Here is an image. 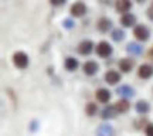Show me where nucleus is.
Wrapping results in <instances>:
<instances>
[{
    "label": "nucleus",
    "mask_w": 153,
    "mask_h": 136,
    "mask_svg": "<svg viewBox=\"0 0 153 136\" xmlns=\"http://www.w3.org/2000/svg\"><path fill=\"white\" fill-rule=\"evenodd\" d=\"M28 55L24 53V51H16L14 54H13V64L16 68L19 70H26L28 67Z\"/></svg>",
    "instance_id": "nucleus-1"
},
{
    "label": "nucleus",
    "mask_w": 153,
    "mask_h": 136,
    "mask_svg": "<svg viewBox=\"0 0 153 136\" xmlns=\"http://www.w3.org/2000/svg\"><path fill=\"white\" fill-rule=\"evenodd\" d=\"M111 37H112L114 41L120 43L122 40H125L126 34H125V31H123L122 28H114V30H112V33H111Z\"/></svg>",
    "instance_id": "nucleus-21"
},
{
    "label": "nucleus",
    "mask_w": 153,
    "mask_h": 136,
    "mask_svg": "<svg viewBox=\"0 0 153 136\" xmlns=\"http://www.w3.org/2000/svg\"><path fill=\"white\" fill-rule=\"evenodd\" d=\"M120 24H122L123 27H133V26L136 24V16L132 14V13L122 14V17H120Z\"/></svg>",
    "instance_id": "nucleus-14"
},
{
    "label": "nucleus",
    "mask_w": 153,
    "mask_h": 136,
    "mask_svg": "<svg viewBox=\"0 0 153 136\" xmlns=\"http://www.w3.org/2000/svg\"><path fill=\"white\" fill-rule=\"evenodd\" d=\"M70 13H71L72 17H82L87 13V6H85L84 1H75V3L71 6Z\"/></svg>",
    "instance_id": "nucleus-4"
},
{
    "label": "nucleus",
    "mask_w": 153,
    "mask_h": 136,
    "mask_svg": "<svg viewBox=\"0 0 153 136\" xmlns=\"http://www.w3.org/2000/svg\"><path fill=\"white\" fill-rule=\"evenodd\" d=\"M97 28H98L101 33H108L111 28H112V20L108 17H101L97 23Z\"/></svg>",
    "instance_id": "nucleus-12"
},
{
    "label": "nucleus",
    "mask_w": 153,
    "mask_h": 136,
    "mask_svg": "<svg viewBox=\"0 0 153 136\" xmlns=\"http://www.w3.org/2000/svg\"><path fill=\"white\" fill-rule=\"evenodd\" d=\"M74 26H75V22L72 19H64V22H62V27L64 28L71 30V28H74Z\"/></svg>",
    "instance_id": "nucleus-23"
},
{
    "label": "nucleus",
    "mask_w": 153,
    "mask_h": 136,
    "mask_svg": "<svg viewBox=\"0 0 153 136\" xmlns=\"http://www.w3.org/2000/svg\"><path fill=\"white\" fill-rule=\"evenodd\" d=\"M116 94L118 95H120L122 98H132V97H135V89L131 87V85H120V87L116 88Z\"/></svg>",
    "instance_id": "nucleus-10"
},
{
    "label": "nucleus",
    "mask_w": 153,
    "mask_h": 136,
    "mask_svg": "<svg viewBox=\"0 0 153 136\" xmlns=\"http://www.w3.org/2000/svg\"><path fill=\"white\" fill-rule=\"evenodd\" d=\"M115 9L118 13H129L132 9V1L131 0H116L115 1Z\"/></svg>",
    "instance_id": "nucleus-11"
},
{
    "label": "nucleus",
    "mask_w": 153,
    "mask_h": 136,
    "mask_svg": "<svg viewBox=\"0 0 153 136\" xmlns=\"http://www.w3.org/2000/svg\"><path fill=\"white\" fill-rule=\"evenodd\" d=\"M145 133H146V136H153V123H148L146 125Z\"/></svg>",
    "instance_id": "nucleus-25"
},
{
    "label": "nucleus",
    "mask_w": 153,
    "mask_h": 136,
    "mask_svg": "<svg viewBox=\"0 0 153 136\" xmlns=\"http://www.w3.org/2000/svg\"><path fill=\"white\" fill-rule=\"evenodd\" d=\"M119 114L116 108H115V105H106L102 111H101V118L104 120H109V119H114L116 118V115Z\"/></svg>",
    "instance_id": "nucleus-6"
},
{
    "label": "nucleus",
    "mask_w": 153,
    "mask_h": 136,
    "mask_svg": "<svg viewBox=\"0 0 153 136\" xmlns=\"http://www.w3.org/2000/svg\"><path fill=\"white\" fill-rule=\"evenodd\" d=\"M135 109L139 115H146L150 112V103L145 99H139L136 103H135Z\"/></svg>",
    "instance_id": "nucleus-13"
},
{
    "label": "nucleus",
    "mask_w": 153,
    "mask_h": 136,
    "mask_svg": "<svg viewBox=\"0 0 153 136\" xmlns=\"http://www.w3.org/2000/svg\"><path fill=\"white\" fill-rule=\"evenodd\" d=\"M82 70H84V74H85V75L92 77V75H95V74L99 71V65H98V62L89 60V61H85V62H84Z\"/></svg>",
    "instance_id": "nucleus-5"
},
{
    "label": "nucleus",
    "mask_w": 153,
    "mask_h": 136,
    "mask_svg": "<svg viewBox=\"0 0 153 136\" xmlns=\"http://www.w3.org/2000/svg\"><path fill=\"white\" fill-rule=\"evenodd\" d=\"M118 65H119V70L122 72H131L133 70V67H135V61L132 58H122L118 62Z\"/></svg>",
    "instance_id": "nucleus-16"
},
{
    "label": "nucleus",
    "mask_w": 153,
    "mask_h": 136,
    "mask_svg": "<svg viewBox=\"0 0 153 136\" xmlns=\"http://www.w3.org/2000/svg\"><path fill=\"white\" fill-rule=\"evenodd\" d=\"M126 53L137 57V55H140L143 53V47L139 43H133V41H132V43H129L126 45Z\"/></svg>",
    "instance_id": "nucleus-17"
},
{
    "label": "nucleus",
    "mask_w": 153,
    "mask_h": 136,
    "mask_svg": "<svg viewBox=\"0 0 153 136\" xmlns=\"http://www.w3.org/2000/svg\"><path fill=\"white\" fill-rule=\"evenodd\" d=\"M94 50V43L91 40H84L78 44V53L81 55H89Z\"/></svg>",
    "instance_id": "nucleus-9"
},
{
    "label": "nucleus",
    "mask_w": 153,
    "mask_h": 136,
    "mask_svg": "<svg viewBox=\"0 0 153 136\" xmlns=\"http://www.w3.org/2000/svg\"><path fill=\"white\" fill-rule=\"evenodd\" d=\"M137 75L142 80H150L153 77V65L150 64H142L137 70Z\"/></svg>",
    "instance_id": "nucleus-7"
},
{
    "label": "nucleus",
    "mask_w": 153,
    "mask_h": 136,
    "mask_svg": "<svg viewBox=\"0 0 153 136\" xmlns=\"http://www.w3.org/2000/svg\"><path fill=\"white\" fill-rule=\"evenodd\" d=\"M97 54L101 57V58H108L112 53H114V48L108 41H99L98 45H97Z\"/></svg>",
    "instance_id": "nucleus-3"
},
{
    "label": "nucleus",
    "mask_w": 153,
    "mask_h": 136,
    "mask_svg": "<svg viewBox=\"0 0 153 136\" xmlns=\"http://www.w3.org/2000/svg\"><path fill=\"white\" fill-rule=\"evenodd\" d=\"M50 3L53 6H62L67 3V0H50Z\"/></svg>",
    "instance_id": "nucleus-26"
},
{
    "label": "nucleus",
    "mask_w": 153,
    "mask_h": 136,
    "mask_svg": "<svg viewBox=\"0 0 153 136\" xmlns=\"http://www.w3.org/2000/svg\"><path fill=\"white\" fill-rule=\"evenodd\" d=\"M137 3H143V1H145V0H136Z\"/></svg>",
    "instance_id": "nucleus-29"
},
{
    "label": "nucleus",
    "mask_w": 153,
    "mask_h": 136,
    "mask_svg": "<svg viewBox=\"0 0 153 136\" xmlns=\"http://www.w3.org/2000/svg\"><path fill=\"white\" fill-rule=\"evenodd\" d=\"M146 16H148V19L150 20V22H153V7L150 6L148 10H146Z\"/></svg>",
    "instance_id": "nucleus-27"
},
{
    "label": "nucleus",
    "mask_w": 153,
    "mask_h": 136,
    "mask_svg": "<svg viewBox=\"0 0 153 136\" xmlns=\"http://www.w3.org/2000/svg\"><path fill=\"white\" fill-rule=\"evenodd\" d=\"M133 36L136 37L137 41H148L149 38H150V30H149L146 26H143V24H139V26H135L133 28Z\"/></svg>",
    "instance_id": "nucleus-2"
},
{
    "label": "nucleus",
    "mask_w": 153,
    "mask_h": 136,
    "mask_svg": "<svg viewBox=\"0 0 153 136\" xmlns=\"http://www.w3.org/2000/svg\"><path fill=\"white\" fill-rule=\"evenodd\" d=\"M152 7H153V1H152Z\"/></svg>",
    "instance_id": "nucleus-30"
},
{
    "label": "nucleus",
    "mask_w": 153,
    "mask_h": 136,
    "mask_svg": "<svg viewBox=\"0 0 153 136\" xmlns=\"http://www.w3.org/2000/svg\"><path fill=\"white\" fill-rule=\"evenodd\" d=\"M85 114L88 116H95L98 114V105L95 102H88L87 106H85Z\"/></svg>",
    "instance_id": "nucleus-22"
},
{
    "label": "nucleus",
    "mask_w": 153,
    "mask_h": 136,
    "mask_svg": "<svg viewBox=\"0 0 153 136\" xmlns=\"http://www.w3.org/2000/svg\"><path fill=\"white\" fill-rule=\"evenodd\" d=\"M97 135L98 136H112L114 135V128L111 123H102L99 125L98 131H97Z\"/></svg>",
    "instance_id": "nucleus-19"
},
{
    "label": "nucleus",
    "mask_w": 153,
    "mask_h": 136,
    "mask_svg": "<svg viewBox=\"0 0 153 136\" xmlns=\"http://www.w3.org/2000/svg\"><path fill=\"white\" fill-rule=\"evenodd\" d=\"M115 108H116V111H118L119 114H126V112L131 109V103H129L128 99L120 98L118 102L115 103Z\"/></svg>",
    "instance_id": "nucleus-18"
},
{
    "label": "nucleus",
    "mask_w": 153,
    "mask_h": 136,
    "mask_svg": "<svg viewBox=\"0 0 153 136\" xmlns=\"http://www.w3.org/2000/svg\"><path fill=\"white\" fill-rule=\"evenodd\" d=\"M149 58H150V60L153 61V47L150 50H149Z\"/></svg>",
    "instance_id": "nucleus-28"
},
{
    "label": "nucleus",
    "mask_w": 153,
    "mask_h": 136,
    "mask_svg": "<svg viewBox=\"0 0 153 136\" xmlns=\"http://www.w3.org/2000/svg\"><path fill=\"white\" fill-rule=\"evenodd\" d=\"M28 129H30V131L31 132H37L38 131V120H31V122H30V125H28Z\"/></svg>",
    "instance_id": "nucleus-24"
},
{
    "label": "nucleus",
    "mask_w": 153,
    "mask_h": 136,
    "mask_svg": "<svg viewBox=\"0 0 153 136\" xmlns=\"http://www.w3.org/2000/svg\"><path fill=\"white\" fill-rule=\"evenodd\" d=\"M78 65H79V62H78V60L74 58V57H67L65 61H64V67H65V70L70 71V72L75 71L76 68H78Z\"/></svg>",
    "instance_id": "nucleus-20"
},
{
    "label": "nucleus",
    "mask_w": 153,
    "mask_h": 136,
    "mask_svg": "<svg viewBox=\"0 0 153 136\" xmlns=\"http://www.w3.org/2000/svg\"><path fill=\"white\" fill-rule=\"evenodd\" d=\"M104 80H105V82L109 84V85H116V84L120 81V74L115 70H109L105 72Z\"/></svg>",
    "instance_id": "nucleus-8"
},
{
    "label": "nucleus",
    "mask_w": 153,
    "mask_h": 136,
    "mask_svg": "<svg viewBox=\"0 0 153 136\" xmlns=\"http://www.w3.org/2000/svg\"><path fill=\"white\" fill-rule=\"evenodd\" d=\"M95 97H97V99H98L101 103H106V102H109V99H111V91L109 89H106V88H99L98 91L95 92Z\"/></svg>",
    "instance_id": "nucleus-15"
}]
</instances>
